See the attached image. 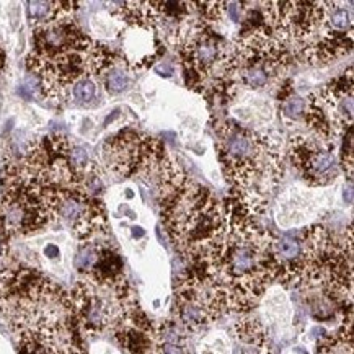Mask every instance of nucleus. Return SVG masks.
I'll return each mask as SVG.
<instances>
[{"mask_svg": "<svg viewBox=\"0 0 354 354\" xmlns=\"http://www.w3.org/2000/svg\"><path fill=\"white\" fill-rule=\"evenodd\" d=\"M71 299L82 335L113 333L124 317L139 306L126 276L115 279L82 276L72 289Z\"/></svg>", "mask_w": 354, "mask_h": 354, "instance_id": "nucleus-8", "label": "nucleus"}, {"mask_svg": "<svg viewBox=\"0 0 354 354\" xmlns=\"http://www.w3.org/2000/svg\"><path fill=\"white\" fill-rule=\"evenodd\" d=\"M116 56L118 53L85 35L74 15H66L35 26L26 67L44 97L59 100L84 77L102 74Z\"/></svg>", "mask_w": 354, "mask_h": 354, "instance_id": "nucleus-3", "label": "nucleus"}, {"mask_svg": "<svg viewBox=\"0 0 354 354\" xmlns=\"http://www.w3.org/2000/svg\"><path fill=\"white\" fill-rule=\"evenodd\" d=\"M133 234H134V239H139V237H142V235H144L145 232H144L142 227H134Z\"/></svg>", "mask_w": 354, "mask_h": 354, "instance_id": "nucleus-29", "label": "nucleus"}, {"mask_svg": "<svg viewBox=\"0 0 354 354\" xmlns=\"http://www.w3.org/2000/svg\"><path fill=\"white\" fill-rule=\"evenodd\" d=\"M319 354H353V308L344 314L337 333L319 343Z\"/></svg>", "mask_w": 354, "mask_h": 354, "instance_id": "nucleus-18", "label": "nucleus"}, {"mask_svg": "<svg viewBox=\"0 0 354 354\" xmlns=\"http://www.w3.org/2000/svg\"><path fill=\"white\" fill-rule=\"evenodd\" d=\"M151 354H189L186 331L175 320L156 326V343Z\"/></svg>", "mask_w": 354, "mask_h": 354, "instance_id": "nucleus-17", "label": "nucleus"}, {"mask_svg": "<svg viewBox=\"0 0 354 354\" xmlns=\"http://www.w3.org/2000/svg\"><path fill=\"white\" fill-rule=\"evenodd\" d=\"M290 160L312 186H324L338 175L335 145L326 139L297 138L290 145Z\"/></svg>", "mask_w": 354, "mask_h": 354, "instance_id": "nucleus-13", "label": "nucleus"}, {"mask_svg": "<svg viewBox=\"0 0 354 354\" xmlns=\"http://www.w3.org/2000/svg\"><path fill=\"white\" fill-rule=\"evenodd\" d=\"M265 351H258V353H255V354H263Z\"/></svg>", "mask_w": 354, "mask_h": 354, "instance_id": "nucleus-30", "label": "nucleus"}, {"mask_svg": "<svg viewBox=\"0 0 354 354\" xmlns=\"http://www.w3.org/2000/svg\"><path fill=\"white\" fill-rule=\"evenodd\" d=\"M333 136L346 134L353 129V69L349 67L342 77L331 80L320 92H315Z\"/></svg>", "mask_w": 354, "mask_h": 354, "instance_id": "nucleus-14", "label": "nucleus"}, {"mask_svg": "<svg viewBox=\"0 0 354 354\" xmlns=\"http://www.w3.org/2000/svg\"><path fill=\"white\" fill-rule=\"evenodd\" d=\"M297 288L319 289L335 304L351 306L353 225L348 227L344 240H338L322 225L302 230Z\"/></svg>", "mask_w": 354, "mask_h": 354, "instance_id": "nucleus-6", "label": "nucleus"}, {"mask_svg": "<svg viewBox=\"0 0 354 354\" xmlns=\"http://www.w3.org/2000/svg\"><path fill=\"white\" fill-rule=\"evenodd\" d=\"M57 193H46L17 180L3 178L0 230L6 237H25L46 229L56 221Z\"/></svg>", "mask_w": 354, "mask_h": 354, "instance_id": "nucleus-9", "label": "nucleus"}, {"mask_svg": "<svg viewBox=\"0 0 354 354\" xmlns=\"http://www.w3.org/2000/svg\"><path fill=\"white\" fill-rule=\"evenodd\" d=\"M216 147L221 169L235 192L265 204L261 193L268 192L283 174V160L270 138L227 121L217 131Z\"/></svg>", "mask_w": 354, "mask_h": 354, "instance_id": "nucleus-5", "label": "nucleus"}, {"mask_svg": "<svg viewBox=\"0 0 354 354\" xmlns=\"http://www.w3.org/2000/svg\"><path fill=\"white\" fill-rule=\"evenodd\" d=\"M235 333H237L240 342L245 344L255 346L260 351H266L268 349L266 328L257 317H253V312L240 315L237 324H235Z\"/></svg>", "mask_w": 354, "mask_h": 354, "instance_id": "nucleus-20", "label": "nucleus"}, {"mask_svg": "<svg viewBox=\"0 0 354 354\" xmlns=\"http://www.w3.org/2000/svg\"><path fill=\"white\" fill-rule=\"evenodd\" d=\"M3 67H6V54H3L2 49H0V80H2Z\"/></svg>", "mask_w": 354, "mask_h": 354, "instance_id": "nucleus-28", "label": "nucleus"}, {"mask_svg": "<svg viewBox=\"0 0 354 354\" xmlns=\"http://www.w3.org/2000/svg\"><path fill=\"white\" fill-rule=\"evenodd\" d=\"M75 2H28V20L35 26L49 24L66 15H74Z\"/></svg>", "mask_w": 354, "mask_h": 354, "instance_id": "nucleus-19", "label": "nucleus"}, {"mask_svg": "<svg viewBox=\"0 0 354 354\" xmlns=\"http://www.w3.org/2000/svg\"><path fill=\"white\" fill-rule=\"evenodd\" d=\"M225 232L212 245L198 268L224 292L227 310L239 315L255 312L271 284L278 281L274 237L257 222L255 204L242 193L225 204Z\"/></svg>", "mask_w": 354, "mask_h": 354, "instance_id": "nucleus-1", "label": "nucleus"}, {"mask_svg": "<svg viewBox=\"0 0 354 354\" xmlns=\"http://www.w3.org/2000/svg\"><path fill=\"white\" fill-rule=\"evenodd\" d=\"M281 110H283V115L286 118H290V120H299L304 115V110H306V100L299 97H289L284 100V103L281 105Z\"/></svg>", "mask_w": 354, "mask_h": 354, "instance_id": "nucleus-23", "label": "nucleus"}, {"mask_svg": "<svg viewBox=\"0 0 354 354\" xmlns=\"http://www.w3.org/2000/svg\"><path fill=\"white\" fill-rule=\"evenodd\" d=\"M128 71L129 69L126 67L124 61H122L120 54H118V57L115 59V61H113L111 64L108 66L106 69L103 71L98 77H102L103 84H105V87L108 90V93L116 95V93L124 92V90L129 87L131 79H129Z\"/></svg>", "mask_w": 354, "mask_h": 354, "instance_id": "nucleus-21", "label": "nucleus"}, {"mask_svg": "<svg viewBox=\"0 0 354 354\" xmlns=\"http://www.w3.org/2000/svg\"><path fill=\"white\" fill-rule=\"evenodd\" d=\"M0 315L20 354H87L71 294L38 270L3 274Z\"/></svg>", "mask_w": 354, "mask_h": 354, "instance_id": "nucleus-2", "label": "nucleus"}, {"mask_svg": "<svg viewBox=\"0 0 354 354\" xmlns=\"http://www.w3.org/2000/svg\"><path fill=\"white\" fill-rule=\"evenodd\" d=\"M162 147L163 144L158 139L126 129L105 144V160L116 175L136 176Z\"/></svg>", "mask_w": 354, "mask_h": 354, "instance_id": "nucleus-12", "label": "nucleus"}, {"mask_svg": "<svg viewBox=\"0 0 354 354\" xmlns=\"http://www.w3.org/2000/svg\"><path fill=\"white\" fill-rule=\"evenodd\" d=\"M124 38H122V54H120L128 69H139L147 66L157 56L156 31L145 26H124Z\"/></svg>", "mask_w": 354, "mask_h": 354, "instance_id": "nucleus-16", "label": "nucleus"}, {"mask_svg": "<svg viewBox=\"0 0 354 354\" xmlns=\"http://www.w3.org/2000/svg\"><path fill=\"white\" fill-rule=\"evenodd\" d=\"M156 71H157L160 75H163V77H171V75H174V72H175L174 66L169 64V62H163V64H158V66L156 67Z\"/></svg>", "mask_w": 354, "mask_h": 354, "instance_id": "nucleus-25", "label": "nucleus"}, {"mask_svg": "<svg viewBox=\"0 0 354 354\" xmlns=\"http://www.w3.org/2000/svg\"><path fill=\"white\" fill-rule=\"evenodd\" d=\"M44 255L49 258H56V257H59V248L56 247V245H48L46 250H44Z\"/></svg>", "mask_w": 354, "mask_h": 354, "instance_id": "nucleus-26", "label": "nucleus"}, {"mask_svg": "<svg viewBox=\"0 0 354 354\" xmlns=\"http://www.w3.org/2000/svg\"><path fill=\"white\" fill-rule=\"evenodd\" d=\"M344 201H348V204L353 203V189H351V183H349L348 189L344 188Z\"/></svg>", "mask_w": 354, "mask_h": 354, "instance_id": "nucleus-27", "label": "nucleus"}, {"mask_svg": "<svg viewBox=\"0 0 354 354\" xmlns=\"http://www.w3.org/2000/svg\"><path fill=\"white\" fill-rule=\"evenodd\" d=\"M289 62V53L265 24L247 25L230 49L222 66L219 80L222 87H242L260 90L268 87Z\"/></svg>", "mask_w": 354, "mask_h": 354, "instance_id": "nucleus-7", "label": "nucleus"}, {"mask_svg": "<svg viewBox=\"0 0 354 354\" xmlns=\"http://www.w3.org/2000/svg\"><path fill=\"white\" fill-rule=\"evenodd\" d=\"M72 93H74L75 100H79L80 103H88L97 95V84H95L92 77H84V79H80L74 85Z\"/></svg>", "mask_w": 354, "mask_h": 354, "instance_id": "nucleus-22", "label": "nucleus"}, {"mask_svg": "<svg viewBox=\"0 0 354 354\" xmlns=\"http://www.w3.org/2000/svg\"><path fill=\"white\" fill-rule=\"evenodd\" d=\"M61 219L69 227L74 237L82 243L93 242L106 230V211L97 196L84 188L61 189L56 198V221Z\"/></svg>", "mask_w": 354, "mask_h": 354, "instance_id": "nucleus-11", "label": "nucleus"}, {"mask_svg": "<svg viewBox=\"0 0 354 354\" xmlns=\"http://www.w3.org/2000/svg\"><path fill=\"white\" fill-rule=\"evenodd\" d=\"M240 7H242V3L239 2H225V12L229 13V18L232 21H242L243 8Z\"/></svg>", "mask_w": 354, "mask_h": 354, "instance_id": "nucleus-24", "label": "nucleus"}, {"mask_svg": "<svg viewBox=\"0 0 354 354\" xmlns=\"http://www.w3.org/2000/svg\"><path fill=\"white\" fill-rule=\"evenodd\" d=\"M222 289L206 273L192 268L175 289V322L186 333H196L227 314Z\"/></svg>", "mask_w": 354, "mask_h": 354, "instance_id": "nucleus-10", "label": "nucleus"}, {"mask_svg": "<svg viewBox=\"0 0 354 354\" xmlns=\"http://www.w3.org/2000/svg\"><path fill=\"white\" fill-rule=\"evenodd\" d=\"M160 204L163 227L180 255L192 266L201 263L229 224L225 204L189 178Z\"/></svg>", "mask_w": 354, "mask_h": 354, "instance_id": "nucleus-4", "label": "nucleus"}, {"mask_svg": "<svg viewBox=\"0 0 354 354\" xmlns=\"http://www.w3.org/2000/svg\"><path fill=\"white\" fill-rule=\"evenodd\" d=\"M156 326L140 306H136L113 330V335L124 354H151L156 343Z\"/></svg>", "mask_w": 354, "mask_h": 354, "instance_id": "nucleus-15", "label": "nucleus"}]
</instances>
